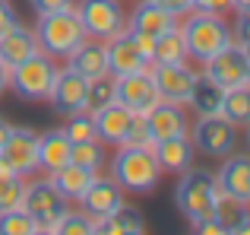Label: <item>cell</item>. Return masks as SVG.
<instances>
[{"label":"cell","instance_id":"obj_37","mask_svg":"<svg viewBox=\"0 0 250 235\" xmlns=\"http://www.w3.org/2000/svg\"><path fill=\"white\" fill-rule=\"evenodd\" d=\"M32 6H35L38 16H44V13H61V10H70L73 6V0H29Z\"/></svg>","mask_w":250,"mask_h":235},{"label":"cell","instance_id":"obj_48","mask_svg":"<svg viewBox=\"0 0 250 235\" xmlns=\"http://www.w3.org/2000/svg\"><path fill=\"white\" fill-rule=\"evenodd\" d=\"M32 235H51V229H42V226H38V229L32 232Z\"/></svg>","mask_w":250,"mask_h":235},{"label":"cell","instance_id":"obj_5","mask_svg":"<svg viewBox=\"0 0 250 235\" xmlns=\"http://www.w3.org/2000/svg\"><path fill=\"white\" fill-rule=\"evenodd\" d=\"M54 76H57V67H54V61H51V54L35 51L32 57H25L22 64H16V67L10 70V89L19 99L38 102V99H48Z\"/></svg>","mask_w":250,"mask_h":235},{"label":"cell","instance_id":"obj_44","mask_svg":"<svg viewBox=\"0 0 250 235\" xmlns=\"http://www.w3.org/2000/svg\"><path fill=\"white\" fill-rule=\"evenodd\" d=\"M6 89H10V70H6L3 64H0V95H3Z\"/></svg>","mask_w":250,"mask_h":235},{"label":"cell","instance_id":"obj_19","mask_svg":"<svg viewBox=\"0 0 250 235\" xmlns=\"http://www.w3.org/2000/svg\"><path fill=\"white\" fill-rule=\"evenodd\" d=\"M152 156L159 162L162 172L181 175L193 165V140L187 137H168V140H155L152 143Z\"/></svg>","mask_w":250,"mask_h":235},{"label":"cell","instance_id":"obj_24","mask_svg":"<svg viewBox=\"0 0 250 235\" xmlns=\"http://www.w3.org/2000/svg\"><path fill=\"white\" fill-rule=\"evenodd\" d=\"M222 99H225V89H222L219 83H212L206 73H196V83H193V93H190L187 105H193L196 115L206 118V115L222 112Z\"/></svg>","mask_w":250,"mask_h":235},{"label":"cell","instance_id":"obj_10","mask_svg":"<svg viewBox=\"0 0 250 235\" xmlns=\"http://www.w3.org/2000/svg\"><path fill=\"white\" fill-rule=\"evenodd\" d=\"M203 73L212 83H219L222 89H234V86H247V73H250V57L244 54L238 42H231L228 48H222L219 54H212L206 61Z\"/></svg>","mask_w":250,"mask_h":235},{"label":"cell","instance_id":"obj_28","mask_svg":"<svg viewBox=\"0 0 250 235\" xmlns=\"http://www.w3.org/2000/svg\"><path fill=\"white\" fill-rule=\"evenodd\" d=\"M222 118H228L231 124H250V86H234L225 89L222 99Z\"/></svg>","mask_w":250,"mask_h":235},{"label":"cell","instance_id":"obj_46","mask_svg":"<svg viewBox=\"0 0 250 235\" xmlns=\"http://www.w3.org/2000/svg\"><path fill=\"white\" fill-rule=\"evenodd\" d=\"M231 6L238 13H250V0H231Z\"/></svg>","mask_w":250,"mask_h":235},{"label":"cell","instance_id":"obj_13","mask_svg":"<svg viewBox=\"0 0 250 235\" xmlns=\"http://www.w3.org/2000/svg\"><path fill=\"white\" fill-rule=\"evenodd\" d=\"M104 57H108V70L114 76L143 73V70L152 67V61H149V57L136 48L133 35H130L127 29H124L121 35H114V38H108V42H104Z\"/></svg>","mask_w":250,"mask_h":235},{"label":"cell","instance_id":"obj_18","mask_svg":"<svg viewBox=\"0 0 250 235\" xmlns=\"http://www.w3.org/2000/svg\"><path fill=\"white\" fill-rule=\"evenodd\" d=\"M146 124H149L152 143L155 140H168V137H187L190 134L187 115H184V108L174 105V102H159V105L146 115Z\"/></svg>","mask_w":250,"mask_h":235},{"label":"cell","instance_id":"obj_16","mask_svg":"<svg viewBox=\"0 0 250 235\" xmlns=\"http://www.w3.org/2000/svg\"><path fill=\"white\" fill-rule=\"evenodd\" d=\"M174 25H177V16L162 10L155 0H140L136 10L127 16V32H136V35H146V38H155L162 32L174 29Z\"/></svg>","mask_w":250,"mask_h":235},{"label":"cell","instance_id":"obj_14","mask_svg":"<svg viewBox=\"0 0 250 235\" xmlns=\"http://www.w3.org/2000/svg\"><path fill=\"white\" fill-rule=\"evenodd\" d=\"M0 156L13 165V172L29 175L38 168V134L29 127H10L3 146H0Z\"/></svg>","mask_w":250,"mask_h":235},{"label":"cell","instance_id":"obj_27","mask_svg":"<svg viewBox=\"0 0 250 235\" xmlns=\"http://www.w3.org/2000/svg\"><path fill=\"white\" fill-rule=\"evenodd\" d=\"M247 216H250V200H241V197H234V194H219L215 210H212V219L219 226H225V229L231 232L234 226L244 223Z\"/></svg>","mask_w":250,"mask_h":235},{"label":"cell","instance_id":"obj_31","mask_svg":"<svg viewBox=\"0 0 250 235\" xmlns=\"http://www.w3.org/2000/svg\"><path fill=\"white\" fill-rule=\"evenodd\" d=\"M51 235H92V216L83 210H63V216L51 226Z\"/></svg>","mask_w":250,"mask_h":235},{"label":"cell","instance_id":"obj_30","mask_svg":"<svg viewBox=\"0 0 250 235\" xmlns=\"http://www.w3.org/2000/svg\"><path fill=\"white\" fill-rule=\"evenodd\" d=\"M70 162L89 172H98L104 165V149L98 140H83V143H70Z\"/></svg>","mask_w":250,"mask_h":235},{"label":"cell","instance_id":"obj_40","mask_svg":"<svg viewBox=\"0 0 250 235\" xmlns=\"http://www.w3.org/2000/svg\"><path fill=\"white\" fill-rule=\"evenodd\" d=\"M162 10H168L171 16H187L193 10V0H155Z\"/></svg>","mask_w":250,"mask_h":235},{"label":"cell","instance_id":"obj_20","mask_svg":"<svg viewBox=\"0 0 250 235\" xmlns=\"http://www.w3.org/2000/svg\"><path fill=\"white\" fill-rule=\"evenodd\" d=\"M38 48V38L32 29H25V25H10L6 32H0V64H3L6 70H13L16 64H22L25 57H32Z\"/></svg>","mask_w":250,"mask_h":235},{"label":"cell","instance_id":"obj_8","mask_svg":"<svg viewBox=\"0 0 250 235\" xmlns=\"http://www.w3.org/2000/svg\"><path fill=\"white\" fill-rule=\"evenodd\" d=\"M19 207L35 219V226L51 229V226L63 216V210H67V197L51 185V178H42V181L25 185V194H22V204Z\"/></svg>","mask_w":250,"mask_h":235},{"label":"cell","instance_id":"obj_6","mask_svg":"<svg viewBox=\"0 0 250 235\" xmlns=\"http://www.w3.org/2000/svg\"><path fill=\"white\" fill-rule=\"evenodd\" d=\"M73 10L83 23L85 38L92 42H108L127 29V13L121 10L117 0H80Z\"/></svg>","mask_w":250,"mask_h":235},{"label":"cell","instance_id":"obj_33","mask_svg":"<svg viewBox=\"0 0 250 235\" xmlns=\"http://www.w3.org/2000/svg\"><path fill=\"white\" fill-rule=\"evenodd\" d=\"M22 194H25L22 175H0V213L19 207L22 204Z\"/></svg>","mask_w":250,"mask_h":235},{"label":"cell","instance_id":"obj_43","mask_svg":"<svg viewBox=\"0 0 250 235\" xmlns=\"http://www.w3.org/2000/svg\"><path fill=\"white\" fill-rule=\"evenodd\" d=\"M19 19H16V10H13V3L10 0H0V32H6L10 25H16Z\"/></svg>","mask_w":250,"mask_h":235},{"label":"cell","instance_id":"obj_38","mask_svg":"<svg viewBox=\"0 0 250 235\" xmlns=\"http://www.w3.org/2000/svg\"><path fill=\"white\" fill-rule=\"evenodd\" d=\"M92 235H124V229L111 216H98L92 219Z\"/></svg>","mask_w":250,"mask_h":235},{"label":"cell","instance_id":"obj_12","mask_svg":"<svg viewBox=\"0 0 250 235\" xmlns=\"http://www.w3.org/2000/svg\"><path fill=\"white\" fill-rule=\"evenodd\" d=\"M114 102H121L124 108H130L133 115H149L155 105H159V89H155L149 70L143 73H127V76H117V93Z\"/></svg>","mask_w":250,"mask_h":235},{"label":"cell","instance_id":"obj_2","mask_svg":"<svg viewBox=\"0 0 250 235\" xmlns=\"http://www.w3.org/2000/svg\"><path fill=\"white\" fill-rule=\"evenodd\" d=\"M111 178L124 191H133V194L152 191L162 178V168L152 156V146H127V143H121V149L111 159Z\"/></svg>","mask_w":250,"mask_h":235},{"label":"cell","instance_id":"obj_23","mask_svg":"<svg viewBox=\"0 0 250 235\" xmlns=\"http://www.w3.org/2000/svg\"><path fill=\"white\" fill-rule=\"evenodd\" d=\"M67 67H73L76 73H83L85 80H92V76L104 73L108 70V57H104V42H92V38H85L73 48V54L67 57Z\"/></svg>","mask_w":250,"mask_h":235},{"label":"cell","instance_id":"obj_15","mask_svg":"<svg viewBox=\"0 0 250 235\" xmlns=\"http://www.w3.org/2000/svg\"><path fill=\"white\" fill-rule=\"evenodd\" d=\"M80 204H83V213H89L92 219L111 216V213H114L117 207L124 204V188L117 185L111 175H98V172H95V178H92L89 188L83 191Z\"/></svg>","mask_w":250,"mask_h":235},{"label":"cell","instance_id":"obj_45","mask_svg":"<svg viewBox=\"0 0 250 235\" xmlns=\"http://www.w3.org/2000/svg\"><path fill=\"white\" fill-rule=\"evenodd\" d=\"M228 235H250V216L244 219V223H238V226H234V229L228 232Z\"/></svg>","mask_w":250,"mask_h":235},{"label":"cell","instance_id":"obj_7","mask_svg":"<svg viewBox=\"0 0 250 235\" xmlns=\"http://www.w3.org/2000/svg\"><path fill=\"white\" fill-rule=\"evenodd\" d=\"M190 140H193V149H200L206 156H215V159H225L238 146V124H231L222 115L196 118L193 130H190Z\"/></svg>","mask_w":250,"mask_h":235},{"label":"cell","instance_id":"obj_4","mask_svg":"<svg viewBox=\"0 0 250 235\" xmlns=\"http://www.w3.org/2000/svg\"><path fill=\"white\" fill-rule=\"evenodd\" d=\"M35 38H38V48L51 57H70L73 48L80 42H85V32H83V23L76 16V10H61V13H44L38 16L35 23Z\"/></svg>","mask_w":250,"mask_h":235},{"label":"cell","instance_id":"obj_21","mask_svg":"<svg viewBox=\"0 0 250 235\" xmlns=\"http://www.w3.org/2000/svg\"><path fill=\"white\" fill-rule=\"evenodd\" d=\"M222 194H234L241 200H250V156H234L228 153L222 168L215 172Z\"/></svg>","mask_w":250,"mask_h":235},{"label":"cell","instance_id":"obj_41","mask_svg":"<svg viewBox=\"0 0 250 235\" xmlns=\"http://www.w3.org/2000/svg\"><path fill=\"white\" fill-rule=\"evenodd\" d=\"M193 10H200V13H225V10H231V0H193Z\"/></svg>","mask_w":250,"mask_h":235},{"label":"cell","instance_id":"obj_47","mask_svg":"<svg viewBox=\"0 0 250 235\" xmlns=\"http://www.w3.org/2000/svg\"><path fill=\"white\" fill-rule=\"evenodd\" d=\"M6 134H10V124H6V118H0V146H3Z\"/></svg>","mask_w":250,"mask_h":235},{"label":"cell","instance_id":"obj_26","mask_svg":"<svg viewBox=\"0 0 250 235\" xmlns=\"http://www.w3.org/2000/svg\"><path fill=\"white\" fill-rule=\"evenodd\" d=\"M187 45H184L181 29H168L162 35H155L152 42V64H187Z\"/></svg>","mask_w":250,"mask_h":235},{"label":"cell","instance_id":"obj_17","mask_svg":"<svg viewBox=\"0 0 250 235\" xmlns=\"http://www.w3.org/2000/svg\"><path fill=\"white\" fill-rule=\"evenodd\" d=\"M130 121H133V112H130V108H124L121 102H108L104 108L92 112V124H95V140L121 146L124 137H127Z\"/></svg>","mask_w":250,"mask_h":235},{"label":"cell","instance_id":"obj_11","mask_svg":"<svg viewBox=\"0 0 250 235\" xmlns=\"http://www.w3.org/2000/svg\"><path fill=\"white\" fill-rule=\"evenodd\" d=\"M149 76H152L162 102H174V105H187L190 102L196 73L187 64H152V67H149Z\"/></svg>","mask_w":250,"mask_h":235},{"label":"cell","instance_id":"obj_39","mask_svg":"<svg viewBox=\"0 0 250 235\" xmlns=\"http://www.w3.org/2000/svg\"><path fill=\"white\" fill-rule=\"evenodd\" d=\"M234 35H238V45H241V48H250V13H238Z\"/></svg>","mask_w":250,"mask_h":235},{"label":"cell","instance_id":"obj_35","mask_svg":"<svg viewBox=\"0 0 250 235\" xmlns=\"http://www.w3.org/2000/svg\"><path fill=\"white\" fill-rule=\"evenodd\" d=\"M127 146H152V137H149V124H146V115H133L127 127V137H124Z\"/></svg>","mask_w":250,"mask_h":235},{"label":"cell","instance_id":"obj_49","mask_svg":"<svg viewBox=\"0 0 250 235\" xmlns=\"http://www.w3.org/2000/svg\"><path fill=\"white\" fill-rule=\"evenodd\" d=\"M124 235H143V229H133V232H124Z\"/></svg>","mask_w":250,"mask_h":235},{"label":"cell","instance_id":"obj_25","mask_svg":"<svg viewBox=\"0 0 250 235\" xmlns=\"http://www.w3.org/2000/svg\"><path fill=\"white\" fill-rule=\"evenodd\" d=\"M92 178H95V172H89V168H80V165H73V162H67L63 168L51 172V185H54L67 200H80Z\"/></svg>","mask_w":250,"mask_h":235},{"label":"cell","instance_id":"obj_32","mask_svg":"<svg viewBox=\"0 0 250 235\" xmlns=\"http://www.w3.org/2000/svg\"><path fill=\"white\" fill-rule=\"evenodd\" d=\"M38 226L22 207H13V210L0 213V235H32Z\"/></svg>","mask_w":250,"mask_h":235},{"label":"cell","instance_id":"obj_42","mask_svg":"<svg viewBox=\"0 0 250 235\" xmlns=\"http://www.w3.org/2000/svg\"><path fill=\"white\" fill-rule=\"evenodd\" d=\"M193 235H228V229L215 219H203V223H193Z\"/></svg>","mask_w":250,"mask_h":235},{"label":"cell","instance_id":"obj_29","mask_svg":"<svg viewBox=\"0 0 250 235\" xmlns=\"http://www.w3.org/2000/svg\"><path fill=\"white\" fill-rule=\"evenodd\" d=\"M114 93H117V76L111 73V70L92 76L89 80V112H98V108H104L108 102H114Z\"/></svg>","mask_w":250,"mask_h":235},{"label":"cell","instance_id":"obj_34","mask_svg":"<svg viewBox=\"0 0 250 235\" xmlns=\"http://www.w3.org/2000/svg\"><path fill=\"white\" fill-rule=\"evenodd\" d=\"M70 143H83V140H95V124H92V112H76L67 115V127H63Z\"/></svg>","mask_w":250,"mask_h":235},{"label":"cell","instance_id":"obj_3","mask_svg":"<svg viewBox=\"0 0 250 235\" xmlns=\"http://www.w3.org/2000/svg\"><path fill=\"white\" fill-rule=\"evenodd\" d=\"M219 194L222 191H219V181H215L212 172H206V168H187V172H181V181H177L174 204L190 223H203V219H212Z\"/></svg>","mask_w":250,"mask_h":235},{"label":"cell","instance_id":"obj_1","mask_svg":"<svg viewBox=\"0 0 250 235\" xmlns=\"http://www.w3.org/2000/svg\"><path fill=\"white\" fill-rule=\"evenodd\" d=\"M177 29H181V35H184L187 54L196 57V61H203V64H206L212 54H219L222 48H228V45H231V29L225 25L222 13L190 10Z\"/></svg>","mask_w":250,"mask_h":235},{"label":"cell","instance_id":"obj_51","mask_svg":"<svg viewBox=\"0 0 250 235\" xmlns=\"http://www.w3.org/2000/svg\"><path fill=\"white\" fill-rule=\"evenodd\" d=\"M247 86H250V73H247Z\"/></svg>","mask_w":250,"mask_h":235},{"label":"cell","instance_id":"obj_50","mask_svg":"<svg viewBox=\"0 0 250 235\" xmlns=\"http://www.w3.org/2000/svg\"><path fill=\"white\" fill-rule=\"evenodd\" d=\"M247 146H250V124H247Z\"/></svg>","mask_w":250,"mask_h":235},{"label":"cell","instance_id":"obj_36","mask_svg":"<svg viewBox=\"0 0 250 235\" xmlns=\"http://www.w3.org/2000/svg\"><path fill=\"white\" fill-rule=\"evenodd\" d=\"M111 219H114L117 226H121L124 232H133V229H143V213L136 210V207L130 204H121L114 213H111Z\"/></svg>","mask_w":250,"mask_h":235},{"label":"cell","instance_id":"obj_22","mask_svg":"<svg viewBox=\"0 0 250 235\" xmlns=\"http://www.w3.org/2000/svg\"><path fill=\"white\" fill-rule=\"evenodd\" d=\"M67 162H70V140L63 134V127L38 137V168H44L51 175L57 168H63Z\"/></svg>","mask_w":250,"mask_h":235},{"label":"cell","instance_id":"obj_9","mask_svg":"<svg viewBox=\"0 0 250 235\" xmlns=\"http://www.w3.org/2000/svg\"><path fill=\"white\" fill-rule=\"evenodd\" d=\"M48 102L61 118L76 115V112H89V80L83 73H76L73 67L57 70L54 83H51Z\"/></svg>","mask_w":250,"mask_h":235}]
</instances>
